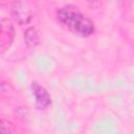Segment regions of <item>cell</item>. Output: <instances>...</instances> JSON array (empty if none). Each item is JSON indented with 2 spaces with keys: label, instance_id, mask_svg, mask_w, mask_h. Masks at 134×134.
<instances>
[{
  "label": "cell",
  "instance_id": "obj_2",
  "mask_svg": "<svg viewBox=\"0 0 134 134\" xmlns=\"http://www.w3.org/2000/svg\"><path fill=\"white\" fill-rule=\"evenodd\" d=\"M12 15L13 18L16 20V22L20 25L27 24L32 17L30 6L28 5L27 2H23V1H18L13 4Z\"/></svg>",
  "mask_w": 134,
  "mask_h": 134
},
{
  "label": "cell",
  "instance_id": "obj_1",
  "mask_svg": "<svg viewBox=\"0 0 134 134\" xmlns=\"http://www.w3.org/2000/svg\"><path fill=\"white\" fill-rule=\"evenodd\" d=\"M55 17L60 24L79 37L87 38L95 31V26L92 20L81 13L74 5L67 4L58 8Z\"/></svg>",
  "mask_w": 134,
  "mask_h": 134
},
{
  "label": "cell",
  "instance_id": "obj_5",
  "mask_svg": "<svg viewBox=\"0 0 134 134\" xmlns=\"http://www.w3.org/2000/svg\"><path fill=\"white\" fill-rule=\"evenodd\" d=\"M24 42L28 47H36L40 42V36L35 27H28L24 31Z\"/></svg>",
  "mask_w": 134,
  "mask_h": 134
},
{
  "label": "cell",
  "instance_id": "obj_4",
  "mask_svg": "<svg viewBox=\"0 0 134 134\" xmlns=\"http://www.w3.org/2000/svg\"><path fill=\"white\" fill-rule=\"evenodd\" d=\"M14 39V27L8 20H1V51H5Z\"/></svg>",
  "mask_w": 134,
  "mask_h": 134
},
{
  "label": "cell",
  "instance_id": "obj_3",
  "mask_svg": "<svg viewBox=\"0 0 134 134\" xmlns=\"http://www.w3.org/2000/svg\"><path fill=\"white\" fill-rule=\"evenodd\" d=\"M31 93H32V96L35 97L36 107L39 110H44L51 104L50 94L38 82H32L31 83Z\"/></svg>",
  "mask_w": 134,
  "mask_h": 134
},
{
  "label": "cell",
  "instance_id": "obj_6",
  "mask_svg": "<svg viewBox=\"0 0 134 134\" xmlns=\"http://www.w3.org/2000/svg\"><path fill=\"white\" fill-rule=\"evenodd\" d=\"M0 134H13V125L9 120L1 119V133Z\"/></svg>",
  "mask_w": 134,
  "mask_h": 134
}]
</instances>
